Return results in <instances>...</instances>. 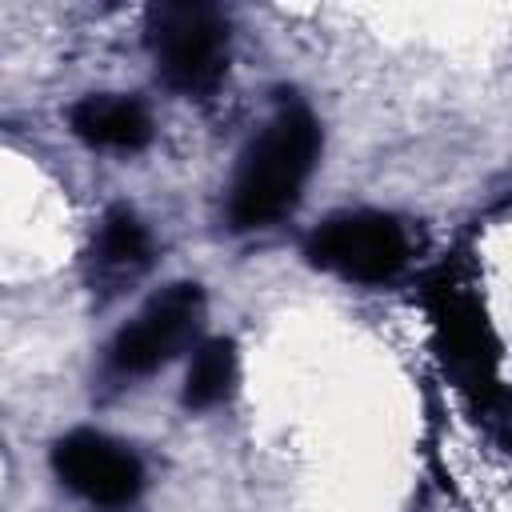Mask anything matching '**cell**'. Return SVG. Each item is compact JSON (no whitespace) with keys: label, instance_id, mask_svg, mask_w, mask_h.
I'll return each instance as SVG.
<instances>
[{"label":"cell","instance_id":"cell-1","mask_svg":"<svg viewBox=\"0 0 512 512\" xmlns=\"http://www.w3.org/2000/svg\"><path fill=\"white\" fill-rule=\"evenodd\" d=\"M316 152H320V128L312 112L304 104H284L240 156L228 196L232 228H264L280 220L296 204Z\"/></svg>","mask_w":512,"mask_h":512},{"label":"cell","instance_id":"cell-2","mask_svg":"<svg viewBox=\"0 0 512 512\" xmlns=\"http://www.w3.org/2000/svg\"><path fill=\"white\" fill-rule=\"evenodd\" d=\"M148 48L168 88L204 96L228 68V20L200 0H168L148 8Z\"/></svg>","mask_w":512,"mask_h":512},{"label":"cell","instance_id":"cell-3","mask_svg":"<svg viewBox=\"0 0 512 512\" xmlns=\"http://www.w3.org/2000/svg\"><path fill=\"white\" fill-rule=\"evenodd\" d=\"M408 232L388 212H344L324 220L308 240V260L344 280L380 284L408 264Z\"/></svg>","mask_w":512,"mask_h":512},{"label":"cell","instance_id":"cell-4","mask_svg":"<svg viewBox=\"0 0 512 512\" xmlns=\"http://www.w3.org/2000/svg\"><path fill=\"white\" fill-rule=\"evenodd\" d=\"M204 292L196 284H172L144 304V312L120 328L108 348V364L116 376H148L168 364L200 328Z\"/></svg>","mask_w":512,"mask_h":512},{"label":"cell","instance_id":"cell-5","mask_svg":"<svg viewBox=\"0 0 512 512\" xmlns=\"http://www.w3.org/2000/svg\"><path fill=\"white\" fill-rule=\"evenodd\" d=\"M52 468L76 496H84L88 504H100V508H124L144 488L140 460L124 444H116L100 432H88V428H76L56 440Z\"/></svg>","mask_w":512,"mask_h":512},{"label":"cell","instance_id":"cell-6","mask_svg":"<svg viewBox=\"0 0 512 512\" xmlns=\"http://www.w3.org/2000/svg\"><path fill=\"white\" fill-rule=\"evenodd\" d=\"M72 128L80 140L96 144V148H120V152H136L152 140V116L140 100L132 96H84L72 108Z\"/></svg>","mask_w":512,"mask_h":512},{"label":"cell","instance_id":"cell-7","mask_svg":"<svg viewBox=\"0 0 512 512\" xmlns=\"http://www.w3.org/2000/svg\"><path fill=\"white\" fill-rule=\"evenodd\" d=\"M148 256H152V236L144 220L132 208H108L92 248L96 272L104 280H124V276H136L148 264Z\"/></svg>","mask_w":512,"mask_h":512},{"label":"cell","instance_id":"cell-8","mask_svg":"<svg viewBox=\"0 0 512 512\" xmlns=\"http://www.w3.org/2000/svg\"><path fill=\"white\" fill-rule=\"evenodd\" d=\"M236 380V352L232 340H204L188 364V380H184V404L188 408H212L228 396Z\"/></svg>","mask_w":512,"mask_h":512}]
</instances>
